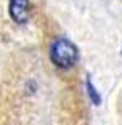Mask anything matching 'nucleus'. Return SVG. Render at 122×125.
Instances as JSON below:
<instances>
[{"mask_svg": "<svg viewBox=\"0 0 122 125\" xmlns=\"http://www.w3.org/2000/svg\"><path fill=\"white\" fill-rule=\"evenodd\" d=\"M50 60L59 68H70L79 60V48L72 40L59 37L50 45Z\"/></svg>", "mask_w": 122, "mask_h": 125, "instance_id": "nucleus-1", "label": "nucleus"}, {"mask_svg": "<svg viewBox=\"0 0 122 125\" xmlns=\"http://www.w3.org/2000/svg\"><path fill=\"white\" fill-rule=\"evenodd\" d=\"M10 17L15 23H27L28 20V0H10L9 5Z\"/></svg>", "mask_w": 122, "mask_h": 125, "instance_id": "nucleus-2", "label": "nucleus"}, {"mask_svg": "<svg viewBox=\"0 0 122 125\" xmlns=\"http://www.w3.org/2000/svg\"><path fill=\"white\" fill-rule=\"evenodd\" d=\"M87 94H89L90 102H92L94 105H100L102 98H100V95H99V92L95 90L94 83H92V80H90V75H87Z\"/></svg>", "mask_w": 122, "mask_h": 125, "instance_id": "nucleus-3", "label": "nucleus"}, {"mask_svg": "<svg viewBox=\"0 0 122 125\" xmlns=\"http://www.w3.org/2000/svg\"><path fill=\"white\" fill-rule=\"evenodd\" d=\"M121 52H122V47H121Z\"/></svg>", "mask_w": 122, "mask_h": 125, "instance_id": "nucleus-4", "label": "nucleus"}]
</instances>
